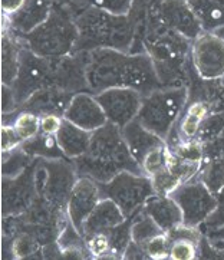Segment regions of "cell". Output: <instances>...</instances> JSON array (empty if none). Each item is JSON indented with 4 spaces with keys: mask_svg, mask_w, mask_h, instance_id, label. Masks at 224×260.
I'll list each match as a JSON object with an SVG mask.
<instances>
[{
    "mask_svg": "<svg viewBox=\"0 0 224 260\" xmlns=\"http://www.w3.org/2000/svg\"><path fill=\"white\" fill-rule=\"evenodd\" d=\"M86 78L93 95L109 88L126 86L145 96L163 88L147 52L128 53L108 48L86 52Z\"/></svg>",
    "mask_w": 224,
    "mask_h": 260,
    "instance_id": "cell-1",
    "label": "cell"
},
{
    "mask_svg": "<svg viewBox=\"0 0 224 260\" xmlns=\"http://www.w3.org/2000/svg\"><path fill=\"white\" fill-rule=\"evenodd\" d=\"M191 46L193 41L158 20L133 43L130 53H148L163 88H187L193 67Z\"/></svg>",
    "mask_w": 224,
    "mask_h": 260,
    "instance_id": "cell-2",
    "label": "cell"
},
{
    "mask_svg": "<svg viewBox=\"0 0 224 260\" xmlns=\"http://www.w3.org/2000/svg\"><path fill=\"white\" fill-rule=\"evenodd\" d=\"M79 177H89L100 184L111 181L122 171L144 174L134 158L119 126L108 122L92 133L89 150L72 159Z\"/></svg>",
    "mask_w": 224,
    "mask_h": 260,
    "instance_id": "cell-3",
    "label": "cell"
},
{
    "mask_svg": "<svg viewBox=\"0 0 224 260\" xmlns=\"http://www.w3.org/2000/svg\"><path fill=\"white\" fill-rule=\"evenodd\" d=\"M75 23L79 36L74 52H89L101 48L131 52L135 30L128 15H114L86 8L75 16Z\"/></svg>",
    "mask_w": 224,
    "mask_h": 260,
    "instance_id": "cell-4",
    "label": "cell"
},
{
    "mask_svg": "<svg viewBox=\"0 0 224 260\" xmlns=\"http://www.w3.org/2000/svg\"><path fill=\"white\" fill-rule=\"evenodd\" d=\"M75 17L65 6L53 3L50 16L25 36H19L26 48L43 58H62L74 53L78 41Z\"/></svg>",
    "mask_w": 224,
    "mask_h": 260,
    "instance_id": "cell-5",
    "label": "cell"
},
{
    "mask_svg": "<svg viewBox=\"0 0 224 260\" xmlns=\"http://www.w3.org/2000/svg\"><path fill=\"white\" fill-rule=\"evenodd\" d=\"M187 102V88H159L142 96L141 109L137 119L149 131L167 141Z\"/></svg>",
    "mask_w": 224,
    "mask_h": 260,
    "instance_id": "cell-6",
    "label": "cell"
},
{
    "mask_svg": "<svg viewBox=\"0 0 224 260\" xmlns=\"http://www.w3.org/2000/svg\"><path fill=\"white\" fill-rule=\"evenodd\" d=\"M78 177L72 159L36 158L35 181L38 196L58 209L67 210L69 196Z\"/></svg>",
    "mask_w": 224,
    "mask_h": 260,
    "instance_id": "cell-7",
    "label": "cell"
},
{
    "mask_svg": "<svg viewBox=\"0 0 224 260\" xmlns=\"http://www.w3.org/2000/svg\"><path fill=\"white\" fill-rule=\"evenodd\" d=\"M100 185L104 197L115 202L126 217L135 216L145 203L157 194L151 177L131 171H122L111 181Z\"/></svg>",
    "mask_w": 224,
    "mask_h": 260,
    "instance_id": "cell-8",
    "label": "cell"
},
{
    "mask_svg": "<svg viewBox=\"0 0 224 260\" xmlns=\"http://www.w3.org/2000/svg\"><path fill=\"white\" fill-rule=\"evenodd\" d=\"M183 211V224L200 227L214 211L217 197L199 176L180 184L171 194Z\"/></svg>",
    "mask_w": 224,
    "mask_h": 260,
    "instance_id": "cell-9",
    "label": "cell"
},
{
    "mask_svg": "<svg viewBox=\"0 0 224 260\" xmlns=\"http://www.w3.org/2000/svg\"><path fill=\"white\" fill-rule=\"evenodd\" d=\"M19 108L35 92L52 86V59L39 56L23 46L20 52V68L12 85Z\"/></svg>",
    "mask_w": 224,
    "mask_h": 260,
    "instance_id": "cell-10",
    "label": "cell"
},
{
    "mask_svg": "<svg viewBox=\"0 0 224 260\" xmlns=\"http://www.w3.org/2000/svg\"><path fill=\"white\" fill-rule=\"evenodd\" d=\"M35 164L36 158L34 164L19 176L12 178L2 177V217L25 213L38 199Z\"/></svg>",
    "mask_w": 224,
    "mask_h": 260,
    "instance_id": "cell-11",
    "label": "cell"
},
{
    "mask_svg": "<svg viewBox=\"0 0 224 260\" xmlns=\"http://www.w3.org/2000/svg\"><path fill=\"white\" fill-rule=\"evenodd\" d=\"M95 96L108 118V122L121 129L137 119L141 109L142 95L133 88L115 86L97 93Z\"/></svg>",
    "mask_w": 224,
    "mask_h": 260,
    "instance_id": "cell-12",
    "label": "cell"
},
{
    "mask_svg": "<svg viewBox=\"0 0 224 260\" xmlns=\"http://www.w3.org/2000/svg\"><path fill=\"white\" fill-rule=\"evenodd\" d=\"M191 59L194 68L204 79L224 78V39L214 32H204L193 41Z\"/></svg>",
    "mask_w": 224,
    "mask_h": 260,
    "instance_id": "cell-13",
    "label": "cell"
},
{
    "mask_svg": "<svg viewBox=\"0 0 224 260\" xmlns=\"http://www.w3.org/2000/svg\"><path fill=\"white\" fill-rule=\"evenodd\" d=\"M52 59V86L67 92H89L86 78V52H74Z\"/></svg>",
    "mask_w": 224,
    "mask_h": 260,
    "instance_id": "cell-14",
    "label": "cell"
},
{
    "mask_svg": "<svg viewBox=\"0 0 224 260\" xmlns=\"http://www.w3.org/2000/svg\"><path fill=\"white\" fill-rule=\"evenodd\" d=\"M104 199L100 183L89 177H78L68 200L67 211L69 221L83 235L85 220L89 217L97 204Z\"/></svg>",
    "mask_w": 224,
    "mask_h": 260,
    "instance_id": "cell-15",
    "label": "cell"
},
{
    "mask_svg": "<svg viewBox=\"0 0 224 260\" xmlns=\"http://www.w3.org/2000/svg\"><path fill=\"white\" fill-rule=\"evenodd\" d=\"M63 118L89 133H93L108 124V118L101 104L91 92L75 93L68 105Z\"/></svg>",
    "mask_w": 224,
    "mask_h": 260,
    "instance_id": "cell-16",
    "label": "cell"
},
{
    "mask_svg": "<svg viewBox=\"0 0 224 260\" xmlns=\"http://www.w3.org/2000/svg\"><path fill=\"white\" fill-rule=\"evenodd\" d=\"M158 20L190 41H196L204 34L187 0H166L159 9Z\"/></svg>",
    "mask_w": 224,
    "mask_h": 260,
    "instance_id": "cell-17",
    "label": "cell"
},
{
    "mask_svg": "<svg viewBox=\"0 0 224 260\" xmlns=\"http://www.w3.org/2000/svg\"><path fill=\"white\" fill-rule=\"evenodd\" d=\"M53 9V0H26L23 8L12 16L3 15V29L16 36H25L41 26Z\"/></svg>",
    "mask_w": 224,
    "mask_h": 260,
    "instance_id": "cell-18",
    "label": "cell"
},
{
    "mask_svg": "<svg viewBox=\"0 0 224 260\" xmlns=\"http://www.w3.org/2000/svg\"><path fill=\"white\" fill-rule=\"evenodd\" d=\"M187 91L188 102L201 101L210 108V112H224V78L204 79L197 74L193 63Z\"/></svg>",
    "mask_w": 224,
    "mask_h": 260,
    "instance_id": "cell-19",
    "label": "cell"
},
{
    "mask_svg": "<svg viewBox=\"0 0 224 260\" xmlns=\"http://www.w3.org/2000/svg\"><path fill=\"white\" fill-rule=\"evenodd\" d=\"M75 93L62 91L59 88H43L29 96L19 109L34 112L36 115H59L63 117L69 102Z\"/></svg>",
    "mask_w": 224,
    "mask_h": 260,
    "instance_id": "cell-20",
    "label": "cell"
},
{
    "mask_svg": "<svg viewBox=\"0 0 224 260\" xmlns=\"http://www.w3.org/2000/svg\"><path fill=\"white\" fill-rule=\"evenodd\" d=\"M121 131H122L125 143L128 145L130 151L133 154L134 158L138 161L140 166H141L142 159L145 158L149 152L157 150L159 147L167 145L164 138H161L155 133L149 131L148 128L142 125L138 119L131 121Z\"/></svg>",
    "mask_w": 224,
    "mask_h": 260,
    "instance_id": "cell-21",
    "label": "cell"
},
{
    "mask_svg": "<svg viewBox=\"0 0 224 260\" xmlns=\"http://www.w3.org/2000/svg\"><path fill=\"white\" fill-rule=\"evenodd\" d=\"M124 211L119 209L115 202H112L108 197H104L97 207L93 209L89 217L85 220L83 224V237L109 232L114 227L119 226L126 220Z\"/></svg>",
    "mask_w": 224,
    "mask_h": 260,
    "instance_id": "cell-22",
    "label": "cell"
},
{
    "mask_svg": "<svg viewBox=\"0 0 224 260\" xmlns=\"http://www.w3.org/2000/svg\"><path fill=\"white\" fill-rule=\"evenodd\" d=\"M142 210L154 218L166 233L183 224V211L170 194L152 196Z\"/></svg>",
    "mask_w": 224,
    "mask_h": 260,
    "instance_id": "cell-23",
    "label": "cell"
},
{
    "mask_svg": "<svg viewBox=\"0 0 224 260\" xmlns=\"http://www.w3.org/2000/svg\"><path fill=\"white\" fill-rule=\"evenodd\" d=\"M91 138L92 133L75 125L65 118H63L59 133L56 134L59 147L65 154V157L69 159L78 158L88 151L91 145Z\"/></svg>",
    "mask_w": 224,
    "mask_h": 260,
    "instance_id": "cell-24",
    "label": "cell"
},
{
    "mask_svg": "<svg viewBox=\"0 0 224 260\" xmlns=\"http://www.w3.org/2000/svg\"><path fill=\"white\" fill-rule=\"evenodd\" d=\"M23 41L3 29L2 34V84L12 86L20 68V52L23 49Z\"/></svg>",
    "mask_w": 224,
    "mask_h": 260,
    "instance_id": "cell-25",
    "label": "cell"
},
{
    "mask_svg": "<svg viewBox=\"0 0 224 260\" xmlns=\"http://www.w3.org/2000/svg\"><path fill=\"white\" fill-rule=\"evenodd\" d=\"M208 114H211V112H210V108L204 102H187L181 117L178 118V121L175 124L173 133L177 134V137L184 140V141L196 140L197 134H199L200 125H201L203 119L207 117Z\"/></svg>",
    "mask_w": 224,
    "mask_h": 260,
    "instance_id": "cell-26",
    "label": "cell"
},
{
    "mask_svg": "<svg viewBox=\"0 0 224 260\" xmlns=\"http://www.w3.org/2000/svg\"><path fill=\"white\" fill-rule=\"evenodd\" d=\"M204 32H216L224 26V0H187Z\"/></svg>",
    "mask_w": 224,
    "mask_h": 260,
    "instance_id": "cell-27",
    "label": "cell"
},
{
    "mask_svg": "<svg viewBox=\"0 0 224 260\" xmlns=\"http://www.w3.org/2000/svg\"><path fill=\"white\" fill-rule=\"evenodd\" d=\"M164 2L166 0H133L128 17L135 30L134 41H137L148 26L157 22L159 9Z\"/></svg>",
    "mask_w": 224,
    "mask_h": 260,
    "instance_id": "cell-28",
    "label": "cell"
},
{
    "mask_svg": "<svg viewBox=\"0 0 224 260\" xmlns=\"http://www.w3.org/2000/svg\"><path fill=\"white\" fill-rule=\"evenodd\" d=\"M20 147L32 158H67L65 154L60 150V147H59L56 135H48L39 133L38 135H35L34 138L22 143Z\"/></svg>",
    "mask_w": 224,
    "mask_h": 260,
    "instance_id": "cell-29",
    "label": "cell"
},
{
    "mask_svg": "<svg viewBox=\"0 0 224 260\" xmlns=\"http://www.w3.org/2000/svg\"><path fill=\"white\" fill-rule=\"evenodd\" d=\"M58 3L65 6L75 17L86 8L100 9L114 15H128L133 0H62Z\"/></svg>",
    "mask_w": 224,
    "mask_h": 260,
    "instance_id": "cell-30",
    "label": "cell"
},
{
    "mask_svg": "<svg viewBox=\"0 0 224 260\" xmlns=\"http://www.w3.org/2000/svg\"><path fill=\"white\" fill-rule=\"evenodd\" d=\"M131 218H133L131 220V239L135 243L145 246L155 236L166 233L155 223V220L148 216L142 209Z\"/></svg>",
    "mask_w": 224,
    "mask_h": 260,
    "instance_id": "cell-31",
    "label": "cell"
},
{
    "mask_svg": "<svg viewBox=\"0 0 224 260\" xmlns=\"http://www.w3.org/2000/svg\"><path fill=\"white\" fill-rule=\"evenodd\" d=\"M9 240H10L12 259H36V257L42 259V244L32 235L19 233Z\"/></svg>",
    "mask_w": 224,
    "mask_h": 260,
    "instance_id": "cell-32",
    "label": "cell"
},
{
    "mask_svg": "<svg viewBox=\"0 0 224 260\" xmlns=\"http://www.w3.org/2000/svg\"><path fill=\"white\" fill-rule=\"evenodd\" d=\"M34 161L35 158L23 151L22 147L10 152H2V177L12 178L19 176L29 166H32Z\"/></svg>",
    "mask_w": 224,
    "mask_h": 260,
    "instance_id": "cell-33",
    "label": "cell"
},
{
    "mask_svg": "<svg viewBox=\"0 0 224 260\" xmlns=\"http://www.w3.org/2000/svg\"><path fill=\"white\" fill-rule=\"evenodd\" d=\"M199 177L213 193H218L224 187V157L203 161Z\"/></svg>",
    "mask_w": 224,
    "mask_h": 260,
    "instance_id": "cell-34",
    "label": "cell"
},
{
    "mask_svg": "<svg viewBox=\"0 0 224 260\" xmlns=\"http://www.w3.org/2000/svg\"><path fill=\"white\" fill-rule=\"evenodd\" d=\"M131 220L133 218L128 217L124 223H121L119 226L114 227L108 232L109 239H111V259H124L125 250L128 244L133 242Z\"/></svg>",
    "mask_w": 224,
    "mask_h": 260,
    "instance_id": "cell-35",
    "label": "cell"
},
{
    "mask_svg": "<svg viewBox=\"0 0 224 260\" xmlns=\"http://www.w3.org/2000/svg\"><path fill=\"white\" fill-rule=\"evenodd\" d=\"M12 126L15 128L19 138L25 143L41 133V117L34 112L19 109V114Z\"/></svg>",
    "mask_w": 224,
    "mask_h": 260,
    "instance_id": "cell-36",
    "label": "cell"
},
{
    "mask_svg": "<svg viewBox=\"0 0 224 260\" xmlns=\"http://www.w3.org/2000/svg\"><path fill=\"white\" fill-rule=\"evenodd\" d=\"M224 129V112H211L203 119L200 125L197 138L200 143L204 144L213 140Z\"/></svg>",
    "mask_w": 224,
    "mask_h": 260,
    "instance_id": "cell-37",
    "label": "cell"
},
{
    "mask_svg": "<svg viewBox=\"0 0 224 260\" xmlns=\"http://www.w3.org/2000/svg\"><path fill=\"white\" fill-rule=\"evenodd\" d=\"M167 161H168V147H159L157 150L151 151L142 159L141 168L142 173L148 177L157 176L158 173L164 171L167 168Z\"/></svg>",
    "mask_w": 224,
    "mask_h": 260,
    "instance_id": "cell-38",
    "label": "cell"
},
{
    "mask_svg": "<svg viewBox=\"0 0 224 260\" xmlns=\"http://www.w3.org/2000/svg\"><path fill=\"white\" fill-rule=\"evenodd\" d=\"M92 259H111V239L108 232L85 237Z\"/></svg>",
    "mask_w": 224,
    "mask_h": 260,
    "instance_id": "cell-39",
    "label": "cell"
},
{
    "mask_svg": "<svg viewBox=\"0 0 224 260\" xmlns=\"http://www.w3.org/2000/svg\"><path fill=\"white\" fill-rule=\"evenodd\" d=\"M199 244L188 239H178L171 242L170 259L171 260H194L199 259Z\"/></svg>",
    "mask_w": 224,
    "mask_h": 260,
    "instance_id": "cell-40",
    "label": "cell"
},
{
    "mask_svg": "<svg viewBox=\"0 0 224 260\" xmlns=\"http://www.w3.org/2000/svg\"><path fill=\"white\" fill-rule=\"evenodd\" d=\"M145 252L148 254L149 259L163 260L170 259V249H171V240L167 233L155 236L151 239L148 243L144 246Z\"/></svg>",
    "mask_w": 224,
    "mask_h": 260,
    "instance_id": "cell-41",
    "label": "cell"
},
{
    "mask_svg": "<svg viewBox=\"0 0 224 260\" xmlns=\"http://www.w3.org/2000/svg\"><path fill=\"white\" fill-rule=\"evenodd\" d=\"M217 206L214 211L210 214V217L200 226L201 232L206 235L210 230H216L224 226V187L216 194Z\"/></svg>",
    "mask_w": 224,
    "mask_h": 260,
    "instance_id": "cell-42",
    "label": "cell"
},
{
    "mask_svg": "<svg viewBox=\"0 0 224 260\" xmlns=\"http://www.w3.org/2000/svg\"><path fill=\"white\" fill-rule=\"evenodd\" d=\"M203 154H204L203 161L224 157V129L213 140L203 144Z\"/></svg>",
    "mask_w": 224,
    "mask_h": 260,
    "instance_id": "cell-43",
    "label": "cell"
},
{
    "mask_svg": "<svg viewBox=\"0 0 224 260\" xmlns=\"http://www.w3.org/2000/svg\"><path fill=\"white\" fill-rule=\"evenodd\" d=\"M22 140L12 125H2V152H10L22 145Z\"/></svg>",
    "mask_w": 224,
    "mask_h": 260,
    "instance_id": "cell-44",
    "label": "cell"
},
{
    "mask_svg": "<svg viewBox=\"0 0 224 260\" xmlns=\"http://www.w3.org/2000/svg\"><path fill=\"white\" fill-rule=\"evenodd\" d=\"M63 122V117H59V115H42L41 117V133L48 135H56L62 126Z\"/></svg>",
    "mask_w": 224,
    "mask_h": 260,
    "instance_id": "cell-45",
    "label": "cell"
},
{
    "mask_svg": "<svg viewBox=\"0 0 224 260\" xmlns=\"http://www.w3.org/2000/svg\"><path fill=\"white\" fill-rule=\"evenodd\" d=\"M19 109L16 95L13 92V88L2 84V114L3 112H13Z\"/></svg>",
    "mask_w": 224,
    "mask_h": 260,
    "instance_id": "cell-46",
    "label": "cell"
},
{
    "mask_svg": "<svg viewBox=\"0 0 224 260\" xmlns=\"http://www.w3.org/2000/svg\"><path fill=\"white\" fill-rule=\"evenodd\" d=\"M124 259H149V257L145 252V249H144V246L131 242L125 250Z\"/></svg>",
    "mask_w": 224,
    "mask_h": 260,
    "instance_id": "cell-47",
    "label": "cell"
},
{
    "mask_svg": "<svg viewBox=\"0 0 224 260\" xmlns=\"http://www.w3.org/2000/svg\"><path fill=\"white\" fill-rule=\"evenodd\" d=\"M2 3V12L5 16H12L16 12H19L20 9L23 8V5L26 3V0H0Z\"/></svg>",
    "mask_w": 224,
    "mask_h": 260,
    "instance_id": "cell-48",
    "label": "cell"
},
{
    "mask_svg": "<svg viewBox=\"0 0 224 260\" xmlns=\"http://www.w3.org/2000/svg\"><path fill=\"white\" fill-rule=\"evenodd\" d=\"M208 239H224V226L220 227V229H216V230H210L206 233Z\"/></svg>",
    "mask_w": 224,
    "mask_h": 260,
    "instance_id": "cell-49",
    "label": "cell"
},
{
    "mask_svg": "<svg viewBox=\"0 0 224 260\" xmlns=\"http://www.w3.org/2000/svg\"><path fill=\"white\" fill-rule=\"evenodd\" d=\"M210 242L214 244L216 247H218V249H221V250H224V239H210Z\"/></svg>",
    "mask_w": 224,
    "mask_h": 260,
    "instance_id": "cell-50",
    "label": "cell"
},
{
    "mask_svg": "<svg viewBox=\"0 0 224 260\" xmlns=\"http://www.w3.org/2000/svg\"><path fill=\"white\" fill-rule=\"evenodd\" d=\"M214 34H217L218 36H220V38H223V39H224V26H223V27H220L218 30H216Z\"/></svg>",
    "mask_w": 224,
    "mask_h": 260,
    "instance_id": "cell-51",
    "label": "cell"
},
{
    "mask_svg": "<svg viewBox=\"0 0 224 260\" xmlns=\"http://www.w3.org/2000/svg\"><path fill=\"white\" fill-rule=\"evenodd\" d=\"M58 2H62V0H53V3H58Z\"/></svg>",
    "mask_w": 224,
    "mask_h": 260,
    "instance_id": "cell-52",
    "label": "cell"
}]
</instances>
